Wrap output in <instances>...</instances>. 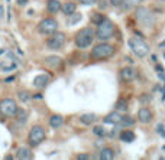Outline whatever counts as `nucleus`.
<instances>
[{"label":"nucleus","instance_id":"f03ea898","mask_svg":"<svg viewBox=\"0 0 165 160\" xmlns=\"http://www.w3.org/2000/svg\"><path fill=\"white\" fill-rule=\"evenodd\" d=\"M94 38H96V33L91 28H82L81 31L75 33V45L80 49L88 48L93 43Z\"/></svg>","mask_w":165,"mask_h":160},{"label":"nucleus","instance_id":"473e14b6","mask_svg":"<svg viewBox=\"0 0 165 160\" xmlns=\"http://www.w3.org/2000/svg\"><path fill=\"white\" fill-rule=\"evenodd\" d=\"M77 159H78V160H84V159H90V156H88V154H78V156H77Z\"/></svg>","mask_w":165,"mask_h":160},{"label":"nucleus","instance_id":"4468645a","mask_svg":"<svg viewBox=\"0 0 165 160\" xmlns=\"http://www.w3.org/2000/svg\"><path fill=\"white\" fill-rule=\"evenodd\" d=\"M17 159H22V160H29L33 157V153L31 149L28 147H19L17 149V154H16Z\"/></svg>","mask_w":165,"mask_h":160},{"label":"nucleus","instance_id":"2eb2a0df","mask_svg":"<svg viewBox=\"0 0 165 160\" xmlns=\"http://www.w3.org/2000/svg\"><path fill=\"white\" fill-rule=\"evenodd\" d=\"M61 1L59 0H48L46 1V9L50 13H58L61 10Z\"/></svg>","mask_w":165,"mask_h":160},{"label":"nucleus","instance_id":"c9c22d12","mask_svg":"<svg viewBox=\"0 0 165 160\" xmlns=\"http://www.w3.org/2000/svg\"><path fill=\"white\" fill-rule=\"evenodd\" d=\"M161 46H165V42H162V43H161Z\"/></svg>","mask_w":165,"mask_h":160},{"label":"nucleus","instance_id":"20e7f679","mask_svg":"<svg viewBox=\"0 0 165 160\" xmlns=\"http://www.w3.org/2000/svg\"><path fill=\"white\" fill-rule=\"evenodd\" d=\"M129 46H130L133 54L136 56H139V58H145V56H148L149 52H151L149 45L145 40L139 39V38H130V39H129Z\"/></svg>","mask_w":165,"mask_h":160},{"label":"nucleus","instance_id":"1a4fd4ad","mask_svg":"<svg viewBox=\"0 0 165 160\" xmlns=\"http://www.w3.org/2000/svg\"><path fill=\"white\" fill-rule=\"evenodd\" d=\"M136 17H138V20H139L140 23L145 25V26H152V25H154V20H155L154 15H152V13L149 12V9H146V7L138 9Z\"/></svg>","mask_w":165,"mask_h":160},{"label":"nucleus","instance_id":"72a5a7b5","mask_svg":"<svg viewBox=\"0 0 165 160\" xmlns=\"http://www.w3.org/2000/svg\"><path fill=\"white\" fill-rule=\"evenodd\" d=\"M26 3H28V0H17V4H20V6H25Z\"/></svg>","mask_w":165,"mask_h":160},{"label":"nucleus","instance_id":"4c0bfd02","mask_svg":"<svg viewBox=\"0 0 165 160\" xmlns=\"http://www.w3.org/2000/svg\"><path fill=\"white\" fill-rule=\"evenodd\" d=\"M8 1H9V0H8Z\"/></svg>","mask_w":165,"mask_h":160},{"label":"nucleus","instance_id":"2f4dec72","mask_svg":"<svg viewBox=\"0 0 165 160\" xmlns=\"http://www.w3.org/2000/svg\"><path fill=\"white\" fill-rule=\"evenodd\" d=\"M110 3H112L113 6H116V7H117V6H122V0H110Z\"/></svg>","mask_w":165,"mask_h":160},{"label":"nucleus","instance_id":"9b49d317","mask_svg":"<svg viewBox=\"0 0 165 160\" xmlns=\"http://www.w3.org/2000/svg\"><path fill=\"white\" fill-rule=\"evenodd\" d=\"M136 69H133L132 66H124L122 68V71H120V78L124 81V82H129V81H132L136 78Z\"/></svg>","mask_w":165,"mask_h":160},{"label":"nucleus","instance_id":"bb28decb","mask_svg":"<svg viewBox=\"0 0 165 160\" xmlns=\"http://www.w3.org/2000/svg\"><path fill=\"white\" fill-rule=\"evenodd\" d=\"M17 117H19V118H17V120L20 121V123H25L26 121V117H28V112L25 111V110H19V108H17Z\"/></svg>","mask_w":165,"mask_h":160},{"label":"nucleus","instance_id":"0eeeda50","mask_svg":"<svg viewBox=\"0 0 165 160\" xmlns=\"http://www.w3.org/2000/svg\"><path fill=\"white\" fill-rule=\"evenodd\" d=\"M58 29V22L54 17H46L41 20V23L38 25V31L42 35H52L54 32H57Z\"/></svg>","mask_w":165,"mask_h":160},{"label":"nucleus","instance_id":"e433bc0d","mask_svg":"<svg viewBox=\"0 0 165 160\" xmlns=\"http://www.w3.org/2000/svg\"><path fill=\"white\" fill-rule=\"evenodd\" d=\"M162 1H165V0H162Z\"/></svg>","mask_w":165,"mask_h":160},{"label":"nucleus","instance_id":"393cba45","mask_svg":"<svg viewBox=\"0 0 165 160\" xmlns=\"http://www.w3.org/2000/svg\"><path fill=\"white\" fill-rule=\"evenodd\" d=\"M81 15H80V13H71V15H70V19H68V25H75V23H78V22H80V20H81Z\"/></svg>","mask_w":165,"mask_h":160},{"label":"nucleus","instance_id":"4be33fe9","mask_svg":"<svg viewBox=\"0 0 165 160\" xmlns=\"http://www.w3.org/2000/svg\"><path fill=\"white\" fill-rule=\"evenodd\" d=\"M140 3H143V0H122V6H123L124 9L138 7Z\"/></svg>","mask_w":165,"mask_h":160},{"label":"nucleus","instance_id":"c85d7f7f","mask_svg":"<svg viewBox=\"0 0 165 160\" xmlns=\"http://www.w3.org/2000/svg\"><path fill=\"white\" fill-rule=\"evenodd\" d=\"M19 98H20L22 101H28L31 97H29V94H28L26 91H20V92H19Z\"/></svg>","mask_w":165,"mask_h":160},{"label":"nucleus","instance_id":"f8f14e48","mask_svg":"<svg viewBox=\"0 0 165 160\" xmlns=\"http://www.w3.org/2000/svg\"><path fill=\"white\" fill-rule=\"evenodd\" d=\"M138 120L143 124H146L152 120V111L149 110L148 107H142L139 111H138Z\"/></svg>","mask_w":165,"mask_h":160},{"label":"nucleus","instance_id":"b1692460","mask_svg":"<svg viewBox=\"0 0 165 160\" xmlns=\"http://www.w3.org/2000/svg\"><path fill=\"white\" fill-rule=\"evenodd\" d=\"M133 124H135V120H133L132 117H129V115H124L123 118H122V121H120V126L122 127H130Z\"/></svg>","mask_w":165,"mask_h":160},{"label":"nucleus","instance_id":"7c9ffc66","mask_svg":"<svg viewBox=\"0 0 165 160\" xmlns=\"http://www.w3.org/2000/svg\"><path fill=\"white\" fill-rule=\"evenodd\" d=\"M158 133L161 134L162 137H165V133H164V127H162V124H158Z\"/></svg>","mask_w":165,"mask_h":160},{"label":"nucleus","instance_id":"c756f323","mask_svg":"<svg viewBox=\"0 0 165 160\" xmlns=\"http://www.w3.org/2000/svg\"><path fill=\"white\" fill-rule=\"evenodd\" d=\"M81 4H86V6H91V4H96V0H78Z\"/></svg>","mask_w":165,"mask_h":160},{"label":"nucleus","instance_id":"6e6552de","mask_svg":"<svg viewBox=\"0 0 165 160\" xmlns=\"http://www.w3.org/2000/svg\"><path fill=\"white\" fill-rule=\"evenodd\" d=\"M67 42V38L65 35L62 32H54L51 35V38L46 40V45H48V48L50 49H54V51H58V49H61L64 45H65Z\"/></svg>","mask_w":165,"mask_h":160},{"label":"nucleus","instance_id":"9d476101","mask_svg":"<svg viewBox=\"0 0 165 160\" xmlns=\"http://www.w3.org/2000/svg\"><path fill=\"white\" fill-rule=\"evenodd\" d=\"M50 75H46V74H39L38 77H35L33 78V87L35 88H39V89H42V88H45L48 84H50Z\"/></svg>","mask_w":165,"mask_h":160},{"label":"nucleus","instance_id":"6ab92c4d","mask_svg":"<svg viewBox=\"0 0 165 160\" xmlns=\"http://www.w3.org/2000/svg\"><path fill=\"white\" fill-rule=\"evenodd\" d=\"M96 120H97V115H96V114H93V112L82 114L81 117H80V121H81L82 124H86V126H88V124H93V123H94Z\"/></svg>","mask_w":165,"mask_h":160},{"label":"nucleus","instance_id":"f257e3e1","mask_svg":"<svg viewBox=\"0 0 165 160\" xmlns=\"http://www.w3.org/2000/svg\"><path fill=\"white\" fill-rule=\"evenodd\" d=\"M113 54H115V46L106 42H101L91 49L90 56L94 61H101V59H107L110 56H113Z\"/></svg>","mask_w":165,"mask_h":160},{"label":"nucleus","instance_id":"412c9836","mask_svg":"<svg viewBox=\"0 0 165 160\" xmlns=\"http://www.w3.org/2000/svg\"><path fill=\"white\" fill-rule=\"evenodd\" d=\"M115 157V152H113V149H110V147H104L101 152H100V159L101 160H112Z\"/></svg>","mask_w":165,"mask_h":160},{"label":"nucleus","instance_id":"ddd939ff","mask_svg":"<svg viewBox=\"0 0 165 160\" xmlns=\"http://www.w3.org/2000/svg\"><path fill=\"white\" fill-rule=\"evenodd\" d=\"M123 118V115H122V112L120 111H113L107 114L106 117H104V123H107V124H120V121Z\"/></svg>","mask_w":165,"mask_h":160},{"label":"nucleus","instance_id":"f3484780","mask_svg":"<svg viewBox=\"0 0 165 160\" xmlns=\"http://www.w3.org/2000/svg\"><path fill=\"white\" fill-rule=\"evenodd\" d=\"M119 137H120V140L123 143H132L133 140H135V133H133L132 130H123Z\"/></svg>","mask_w":165,"mask_h":160},{"label":"nucleus","instance_id":"a211bd4d","mask_svg":"<svg viewBox=\"0 0 165 160\" xmlns=\"http://www.w3.org/2000/svg\"><path fill=\"white\" fill-rule=\"evenodd\" d=\"M62 123H64V118H62V115H59V114H54V115L50 118V126L52 128L61 127Z\"/></svg>","mask_w":165,"mask_h":160},{"label":"nucleus","instance_id":"a878e982","mask_svg":"<svg viewBox=\"0 0 165 160\" xmlns=\"http://www.w3.org/2000/svg\"><path fill=\"white\" fill-rule=\"evenodd\" d=\"M103 20H104V16H103V15H100V13H96V12H94V13H91V22H93L94 25L101 23Z\"/></svg>","mask_w":165,"mask_h":160},{"label":"nucleus","instance_id":"cd10ccee","mask_svg":"<svg viewBox=\"0 0 165 160\" xmlns=\"http://www.w3.org/2000/svg\"><path fill=\"white\" fill-rule=\"evenodd\" d=\"M93 133H94L96 136H100V137L106 136V131H104V128L101 127V126H97V127L93 128Z\"/></svg>","mask_w":165,"mask_h":160},{"label":"nucleus","instance_id":"dca6fc26","mask_svg":"<svg viewBox=\"0 0 165 160\" xmlns=\"http://www.w3.org/2000/svg\"><path fill=\"white\" fill-rule=\"evenodd\" d=\"M45 64L51 66V68H58L59 65L62 64V59L59 56H46L45 58Z\"/></svg>","mask_w":165,"mask_h":160},{"label":"nucleus","instance_id":"39448f33","mask_svg":"<svg viewBox=\"0 0 165 160\" xmlns=\"http://www.w3.org/2000/svg\"><path fill=\"white\" fill-rule=\"evenodd\" d=\"M45 137H46V134H45L44 127H41V126H33V127L31 128V131H29L28 141H29V144H31L32 147H36V146H39V144L45 140Z\"/></svg>","mask_w":165,"mask_h":160},{"label":"nucleus","instance_id":"f704fd0d","mask_svg":"<svg viewBox=\"0 0 165 160\" xmlns=\"http://www.w3.org/2000/svg\"><path fill=\"white\" fill-rule=\"evenodd\" d=\"M2 54H4V49H0V55H2Z\"/></svg>","mask_w":165,"mask_h":160},{"label":"nucleus","instance_id":"423d86ee","mask_svg":"<svg viewBox=\"0 0 165 160\" xmlns=\"http://www.w3.org/2000/svg\"><path fill=\"white\" fill-rule=\"evenodd\" d=\"M17 104L13 98H4L0 101V112L4 117H15L17 112Z\"/></svg>","mask_w":165,"mask_h":160},{"label":"nucleus","instance_id":"5701e85b","mask_svg":"<svg viewBox=\"0 0 165 160\" xmlns=\"http://www.w3.org/2000/svg\"><path fill=\"white\" fill-rule=\"evenodd\" d=\"M116 110L120 111V112L128 111V103H126V100H123V98L117 100V103H116Z\"/></svg>","mask_w":165,"mask_h":160},{"label":"nucleus","instance_id":"7ed1b4c3","mask_svg":"<svg viewBox=\"0 0 165 160\" xmlns=\"http://www.w3.org/2000/svg\"><path fill=\"white\" fill-rule=\"evenodd\" d=\"M115 25L112 20H109L104 17V20L101 23L97 25V32H96V36L99 40H107L110 38H113L115 35Z\"/></svg>","mask_w":165,"mask_h":160},{"label":"nucleus","instance_id":"aec40b11","mask_svg":"<svg viewBox=\"0 0 165 160\" xmlns=\"http://www.w3.org/2000/svg\"><path fill=\"white\" fill-rule=\"evenodd\" d=\"M61 10L64 12V15L67 16H70L71 13H74L75 10H77V4L73 3V1H68V3H64L62 6H61Z\"/></svg>","mask_w":165,"mask_h":160}]
</instances>
